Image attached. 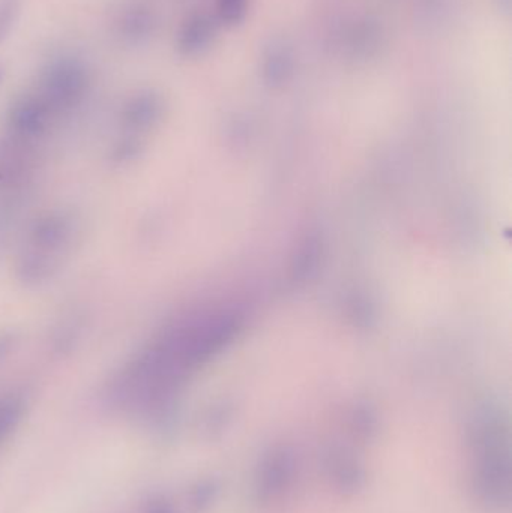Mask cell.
Instances as JSON below:
<instances>
[{
    "label": "cell",
    "mask_w": 512,
    "mask_h": 513,
    "mask_svg": "<svg viewBox=\"0 0 512 513\" xmlns=\"http://www.w3.org/2000/svg\"><path fill=\"white\" fill-rule=\"evenodd\" d=\"M301 459L290 444H273L260 455L254 468L253 491L260 503H277L297 484Z\"/></svg>",
    "instance_id": "cell-5"
},
{
    "label": "cell",
    "mask_w": 512,
    "mask_h": 513,
    "mask_svg": "<svg viewBox=\"0 0 512 513\" xmlns=\"http://www.w3.org/2000/svg\"><path fill=\"white\" fill-rule=\"evenodd\" d=\"M248 0H218V17L222 23L238 24L244 20Z\"/></svg>",
    "instance_id": "cell-13"
},
{
    "label": "cell",
    "mask_w": 512,
    "mask_h": 513,
    "mask_svg": "<svg viewBox=\"0 0 512 513\" xmlns=\"http://www.w3.org/2000/svg\"><path fill=\"white\" fill-rule=\"evenodd\" d=\"M158 28L155 12L145 4H130L119 11L113 32L119 43L127 47H140L149 43Z\"/></svg>",
    "instance_id": "cell-7"
},
{
    "label": "cell",
    "mask_w": 512,
    "mask_h": 513,
    "mask_svg": "<svg viewBox=\"0 0 512 513\" xmlns=\"http://www.w3.org/2000/svg\"><path fill=\"white\" fill-rule=\"evenodd\" d=\"M324 477L340 494L355 495L367 485V468L355 449L344 443H331L322 452Z\"/></svg>",
    "instance_id": "cell-6"
},
{
    "label": "cell",
    "mask_w": 512,
    "mask_h": 513,
    "mask_svg": "<svg viewBox=\"0 0 512 513\" xmlns=\"http://www.w3.org/2000/svg\"><path fill=\"white\" fill-rule=\"evenodd\" d=\"M80 227L68 211H53L30 227L20 248L17 277L28 285H39L65 268L79 242Z\"/></svg>",
    "instance_id": "cell-2"
},
{
    "label": "cell",
    "mask_w": 512,
    "mask_h": 513,
    "mask_svg": "<svg viewBox=\"0 0 512 513\" xmlns=\"http://www.w3.org/2000/svg\"><path fill=\"white\" fill-rule=\"evenodd\" d=\"M264 65H266V72L271 74L273 80H281L287 72H290L291 65H293L290 50L284 47L282 44L271 48L268 56L264 57Z\"/></svg>",
    "instance_id": "cell-11"
},
{
    "label": "cell",
    "mask_w": 512,
    "mask_h": 513,
    "mask_svg": "<svg viewBox=\"0 0 512 513\" xmlns=\"http://www.w3.org/2000/svg\"><path fill=\"white\" fill-rule=\"evenodd\" d=\"M164 113V101L152 89L138 90L123 103L119 116V136L114 142L113 158L119 162L140 155L145 138L158 125Z\"/></svg>",
    "instance_id": "cell-4"
},
{
    "label": "cell",
    "mask_w": 512,
    "mask_h": 513,
    "mask_svg": "<svg viewBox=\"0 0 512 513\" xmlns=\"http://www.w3.org/2000/svg\"><path fill=\"white\" fill-rule=\"evenodd\" d=\"M216 24L206 14H191L179 26L176 50L184 57H197L211 47L215 38Z\"/></svg>",
    "instance_id": "cell-8"
},
{
    "label": "cell",
    "mask_w": 512,
    "mask_h": 513,
    "mask_svg": "<svg viewBox=\"0 0 512 513\" xmlns=\"http://www.w3.org/2000/svg\"><path fill=\"white\" fill-rule=\"evenodd\" d=\"M4 77H5V71H4V68L0 66V83L4 81Z\"/></svg>",
    "instance_id": "cell-15"
},
{
    "label": "cell",
    "mask_w": 512,
    "mask_h": 513,
    "mask_svg": "<svg viewBox=\"0 0 512 513\" xmlns=\"http://www.w3.org/2000/svg\"><path fill=\"white\" fill-rule=\"evenodd\" d=\"M24 401L19 395L0 396V448L19 428L23 419Z\"/></svg>",
    "instance_id": "cell-9"
},
{
    "label": "cell",
    "mask_w": 512,
    "mask_h": 513,
    "mask_svg": "<svg viewBox=\"0 0 512 513\" xmlns=\"http://www.w3.org/2000/svg\"><path fill=\"white\" fill-rule=\"evenodd\" d=\"M140 513H176L173 501L163 494L151 495L141 506Z\"/></svg>",
    "instance_id": "cell-14"
},
{
    "label": "cell",
    "mask_w": 512,
    "mask_h": 513,
    "mask_svg": "<svg viewBox=\"0 0 512 513\" xmlns=\"http://www.w3.org/2000/svg\"><path fill=\"white\" fill-rule=\"evenodd\" d=\"M89 87L90 71L86 62L72 53H59L44 62L32 90L59 119L85 101Z\"/></svg>",
    "instance_id": "cell-3"
},
{
    "label": "cell",
    "mask_w": 512,
    "mask_h": 513,
    "mask_svg": "<svg viewBox=\"0 0 512 513\" xmlns=\"http://www.w3.org/2000/svg\"><path fill=\"white\" fill-rule=\"evenodd\" d=\"M218 494H220L218 484L211 479H205V481L197 482L189 491V504L194 510L202 512L215 503Z\"/></svg>",
    "instance_id": "cell-12"
},
{
    "label": "cell",
    "mask_w": 512,
    "mask_h": 513,
    "mask_svg": "<svg viewBox=\"0 0 512 513\" xmlns=\"http://www.w3.org/2000/svg\"><path fill=\"white\" fill-rule=\"evenodd\" d=\"M23 5L24 0H0V46H4L15 32Z\"/></svg>",
    "instance_id": "cell-10"
},
{
    "label": "cell",
    "mask_w": 512,
    "mask_h": 513,
    "mask_svg": "<svg viewBox=\"0 0 512 513\" xmlns=\"http://www.w3.org/2000/svg\"><path fill=\"white\" fill-rule=\"evenodd\" d=\"M469 459V486L474 500L490 512L511 508V437L498 411L484 409L470 419L466 429Z\"/></svg>",
    "instance_id": "cell-1"
}]
</instances>
